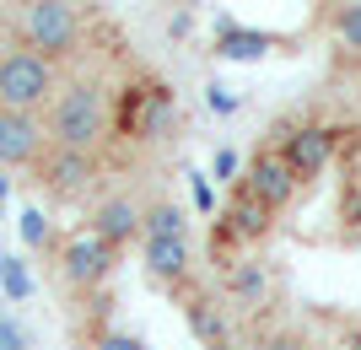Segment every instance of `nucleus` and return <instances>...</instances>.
<instances>
[{
    "instance_id": "nucleus-1",
    "label": "nucleus",
    "mask_w": 361,
    "mask_h": 350,
    "mask_svg": "<svg viewBox=\"0 0 361 350\" xmlns=\"http://www.w3.org/2000/svg\"><path fill=\"white\" fill-rule=\"evenodd\" d=\"M49 146H71V151H97L108 135V92L103 81H71L54 92L44 113Z\"/></svg>"
},
{
    "instance_id": "nucleus-2",
    "label": "nucleus",
    "mask_w": 361,
    "mask_h": 350,
    "mask_svg": "<svg viewBox=\"0 0 361 350\" xmlns=\"http://www.w3.org/2000/svg\"><path fill=\"white\" fill-rule=\"evenodd\" d=\"M16 44H27L49 65L71 60L81 49V16L71 0H22L16 6Z\"/></svg>"
},
{
    "instance_id": "nucleus-3",
    "label": "nucleus",
    "mask_w": 361,
    "mask_h": 350,
    "mask_svg": "<svg viewBox=\"0 0 361 350\" xmlns=\"http://www.w3.org/2000/svg\"><path fill=\"white\" fill-rule=\"evenodd\" d=\"M54 92H60V81L44 54H32L27 44H0V108L38 113L54 103Z\"/></svg>"
},
{
    "instance_id": "nucleus-4",
    "label": "nucleus",
    "mask_w": 361,
    "mask_h": 350,
    "mask_svg": "<svg viewBox=\"0 0 361 350\" xmlns=\"http://www.w3.org/2000/svg\"><path fill=\"white\" fill-rule=\"evenodd\" d=\"M38 189L49 199H81L97 183V151H71V146H49L38 156Z\"/></svg>"
},
{
    "instance_id": "nucleus-5",
    "label": "nucleus",
    "mask_w": 361,
    "mask_h": 350,
    "mask_svg": "<svg viewBox=\"0 0 361 350\" xmlns=\"http://www.w3.org/2000/svg\"><path fill=\"white\" fill-rule=\"evenodd\" d=\"M114 264H119V248L103 243L97 232H75L71 243L60 248V275L71 280L75 291H92V286H103L108 275H114Z\"/></svg>"
},
{
    "instance_id": "nucleus-6",
    "label": "nucleus",
    "mask_w": 361,
    "mask_h": 350,
    "mask_svg": "<svg viewBox=\"0 0 361 350\" xmlns=\"http://www.w3.org/2000/svg\"><path fill=\"white\" fill-rule=\"evenodd\" d=\"M243 189H248V194L254 199H264V205H270L275 215L286 211L291 199H297V189H302V178L297 173H291V162L281 151H275V146H259L254 151V162H248V173H243Z\"/></svg>"
},
{
    "instance_id": "nucleus-7",
    "label": "nucleus",
    "mask_w": 361,
    "mask_h": 350,
    "mask_svg": "<svg viewBox=\"0 0 361 350\" xmlns=\"http://www.w3.org/2000/svg\"><path fill=\"white\" fill-rule=\"evenodd\" d=\"M44 151H49L44 119H38V113L0 108V168H38Z\"/></svg>"
},
{
    "instance_id": "nucleus-8",
    "label": "nucleus",
    "mask_w": 361,
    "mask_h": 350,
    "mask_svg": "<svg viewBox=\"0 0 361 350\" xmlns=\"http://www.w3.org/2000/svg\"><path fill=\"white\" fill-rule=\"evenodd\" d=\"M334 146H340V135H334V130H324V124H302V130L281 135V146H275V151L291 162V173H297L302 183H313V178H324V173H329Z\"/></svg>"
},
{
    "instance_id": "nucleus-9",
    "label": "nucleus",
    "mask_w": 361,
    "mask_h": 350,
    "mask_svg": "<svg viewBox=\"0 0 361 350\" xmlns=\"http://www.w3.org/2000/svg\"><path fill=\"white\" fill-rule=\"evenodd\" d=\"M140 227H146V211H140L135 199H124V194L97 199V211H92V232H97L103 243H114V248H124L130 237H140Z\"/></svg>"
},
{
    "instance_id": "nucleus-10",
    "label": "nucleus",
    "mask_w": 361,
    "mask_h": 350,
    "mask_svg": "<svg viewBox=\"0 0 361 350\" xmlns=\"http://www.w3.org/2000/svg\"><path fill=\"white\" fill-rule=\"evenodd\" d=\"M221 221L232 227V237H238V243H264V237H270V227H275V211L264 205V199H254V194L238 183V194H232V205H226Z\"/></svg>"
},
{
    "instance_id": "nucleus-11",
    "label": "nucleus",
    "mask_w": 361,
    "mask_h": 350,
    "mask_svg": "<svg viewBox=\"0 0 361 350\" xmlns=\"http://www.w3.org/2000/svg\"><path fill=\"white\" fill-rule=\"evenodd\" d=\"M140 259L157 280H183L189 275V237H146Z\"/></svg>"
},
{
    "instance_id": "nucleus-12",
    "label": "nucleus",
    "mask_w": 361,
    "mask_h": 350,
    "mask_svg": "<svg viewBox=\"0 0 361 350\" xmlns=\"http://www.w3.org/2000/svg\"><path fill=\"white\" fill-rule=\"evenodd\" d=\"M183 318H189L195 339H205V345H226V318H221V307H216L211 296H189Z\"/></svg>"
},
{
    "instance_id": "nucleus-13",
    "label": "nucleus",
    "mask_w": 361,
    "mask_h": 350,
    "mask_svg": "<svg viewBox=\"0 0 361 350\" xmlns=\"http://www.w3.org/2000/svg\"><path fill=\"white\" fill-rule=\"evenodd\" d=\"M226 296H238V302H259L264 296V270L254 259H238L226 270Z\"/></svg>"
},
{
    "instance_id": "nucleus-14",
    "label": "nucleus",
    "mask_w": 361,
    "mask_h": 350,
    "mask_svg": "<svg viewBox=\"0 0 361 350\" xmlns=\"http://www.w3.org/2000/svg\"><path fill=\"white\" fill-rule=\"evenodd\" d=\"M140 232H146V237H189V221H183L178 205L162 199V205H146V227Z\"/></svg>"
},
{
    "instance_id": "nucleus-15",
    "label": "nucleus",
    "mask_w": 361,
    "mask_h": 350,
    "mask_svg": "<svg viewBox=\"0 0 361 350\" xmlns=\"http://www.w3.org/2000/svg\"><path fill=\"white\" fill-rule=\"evenodd\" d=\"M334 38L361 54V0H340L334 6Z\"/></svg>"
},
{
    "instance_id": "nucleus-16",
    "label": "nucleus",
    "mask_w": 361,
    "mask_h": 350,
    "mask_svg": "<svg viewBox=\"0 0 361 350\" xmlns=\"http://www.w3.org/2000/svg\"><path fill=\"white\" fill-rule=\"evenodd\" d=\"M0 291L11 296V302H27L32 296V275L22 259H0Z\"/></svg>"
},
{
    "instance_id": "nucleus-17",
    "label": "nucleus",
    "mask_w": 361,
    "mask_h": 350,
    "mask_svg": "<svg viewBox=\"0 0 361 350\" xmlns=\"http://www.w3.org/2000/svg\"><path fill=\"white\" fill-rule=\"evenodd\" d=\"M22 243H27V248H44V243H49L44 211H22Z\"/></svg>"
},
{
    "instance_id": "nucleus-18",
    "label": "nucleus",
    "mask_w": 361,
    "mask_h": 350,
    "mask_svg": "<svg viewBox=\"0 0 361 350\" xmlns=\"http://www.w3.org/2000/svg\"><path fill=\"white\" fill-rule=\"evenodd\" d=\"M92 350H146L135 335H124V329H108V335H97V345Z\"/></svg>"
},
{
    "instance_id": "nucleus-19",
    "label": "nucleus",
    "mask_w": 361,
    "mask_h": 350,
    "mask_svg": "<svg viewBox=\"0 0 361 350\" xmlns=\"http://www.w3.org/2000/svg\"><path fill=\"white\" fill-rule=\"evenodd\" d=\"M0 350H27V335L16 318H0Z\"/></svg>"
},
{
    "instance_id": "nucleus-20",
    "label": "nucleus",
    "mask_w": 361,
    "mask_h": 350,
    "mask_svg": "<svg viewBox=\"0 0 361 350\" xmlns=\"http://www.w3.org/2000/svg\"><path fill=\"white\" fill-rule=\"evenodd\" d=\"M264 350H307V345H302L297 335H286V329H281V335H270V339H264Z\"/></svg>"
},
{
    "instance_id": "nucleus-21",
    "label": "nucleus",
    "mask_w": 361,
    "mask_h": 350,
    "mask_svg": "<svg viewBox=\"0 0 361 350\" xmlns=\"http://www.w3.org/2000/svg\"><path fill=\"white\" fill-rule=\"evenodd\" d=\"M216 178H238V151H216Z\"/></svg>"
},
{
    "instance_id": "nucleus-22",
    "label": "nucleus",
    "mask_w": 361,
    "mask_h": 350,
    "mask_svg": "<svg viewBox=\"0 0 361 350\" xmlns=\"http://www.w3.org/2000/svg\"><path fill=\"white\" fill-rule=\"evenodd\" d=\"M6 199H11V183L0 178V211H6Z\"/></svg>"
},
{
    "instance_id": "nucleus-23",
    "label": "nucleus",
    "mask_w": 361,
    "mask_h": 350,
    "mask_svg": "<svg viewBox=\"0 0 361 350\" xmlns=\"http://www.w3.org/2000/svg\"><path fill=\"white\" fill-rule=\"evenodd\" d=\"M345 350H361V329H356V335H350V339H345Z\"/></svg>"
}]
</instances>
